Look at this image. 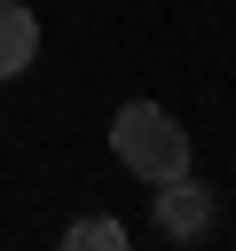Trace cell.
I'll list each match as a JSON object with an SVG mask.
<instances>
[{
	"mask_svg": "<svg viewBox=\"0 0 236 251\" xmlns=\"http://www.w3.org/2000/svg\"><path fill=\"white\" fill-rule=\"evenodd\" d=\"M63 243H71V251H118V243H126V227L94 212V220H71V235H63Z\"/></svg>",
	"mask_w": 236,
	"mask_h": 251,
	"instance_id": "obj_4",
	"label": "cell"
},
{
	"mask_svg": "<svg viewBox=\"0 0 236 251\" xmlns=\"http://www.w3.org/2000/svg\"><path fill=\"white\" fill-rule=\"evenodd\" d=\"M31 55H39L31 8H24V0H0V78H8V71H31Z\"/></svg>",
	"mask_w": 236,
	"mask_h": 251,
	"instance_id": "obj_3",
	"label": "cell"
},
{
	"mask_svg": "<svg viewBox=\"0 0 236 251\" xmlns=\"http://www.w3.org/2000/svg\"><path fill=\"white\" fill-rule=\"evenodd\" d=\"M205 227H212V188H205V180H189V173L157 180V235H173V243H197Z\"/></svg>",
	"mask_w": 236,
	"mask_h": 251,
	"instance_id": "obj_2",
	"label": "cell"
},
{
	"mask_svg": "<svg viewBox=\"0 0 236 251\" xmlns=\"http://www.w3.org/2000/svg\"><path fill=\"white\" fill-rule=\"evenodd\" d=\"M110 149H118V165L134 173V180H173V173H189V133H181V118L173 110H157V102H126L118 118H110Z\"/></svg>",
	"mask_w": 236,
	"mask_h": 251,
	"instance_id": "obj_1",
	"label": "cell"
}]
</instances>
